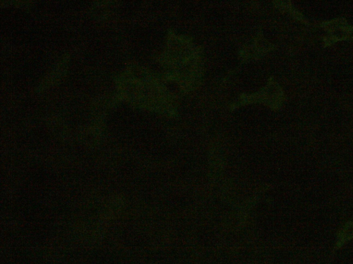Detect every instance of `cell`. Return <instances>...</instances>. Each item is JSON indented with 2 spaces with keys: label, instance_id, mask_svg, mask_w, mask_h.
I'll return each instance as SVG.
<instances>
[{
  "label": "cell",
  "instance_id": "6da1fadb",
  "mask_svg": "<svg viewBox=\"0 0 353 264\" xmlns=\"http://www.w3.org/2000/svg\"><path fill=\"white\" fill-rule=\"evenodd\" d=\"M323 27L331 34L330 38L334 42L343 39H353V27L347 25L343 19H337L322 24Z\"/></svg>",
  "mask_w": 353,
  "mask_h": 264
},
{
  "label": "cell",
  "instance_id": "7a4b0ae2",
  "mask_svg": "<svg viewBox=\"0 0 353 264\" xmlns=\"http://www.w3.org/2000/svg\"><path fill=\"white\" fill-rule=\"evenodd\" d=\"M353 239V223L350 221L347 222L337 234L336 246H342L346 241Z\"/></svg>",
  "mask_w": 353,
  "mask_h": 264
}]
</instances>
